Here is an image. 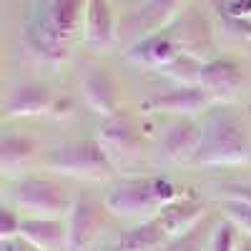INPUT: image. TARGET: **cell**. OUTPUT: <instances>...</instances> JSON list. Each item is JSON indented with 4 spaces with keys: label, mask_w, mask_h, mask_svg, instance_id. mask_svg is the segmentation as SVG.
Here are the masks:
<instances>
[{
    "label": "cell",
    "mask_w": 251,
    "mask_h": 251,
    "mask_svg": "<svg viewBox=\"0 0 251 251\" xmlns=\"http://www.w3.org/2000/svg\"><path fill=\"white\" fill-rule=\"evenodd\" d=\"M203 128L194 118H176L161 141V158L166 163H183L194 161L201 146Z\"/></svg>",
    "instance_id": "7c38bea8"
},
{
    "label": "cell",
    "mask_w": 251,
    "mask_h": 251,
    "mask_svg": "<svg viewBox=\"0 0 251 251\" xmlns=\"http://www.w3.org/2000/svg\"><path fill=\"white\" fill-rule=\"evenodd\" d=\"M211 96L201 86H176L174 91L158 93L143 100V111L149 113H176L178 118H191L211 106Z\"/></svg>",
    "instance_id": "30bf717a"
},
{
    "label": "cell",
    "mask_w": 251,
    "mask_h": 251,
    "mask_svg": "<svg viewBox=\"0 0 251 251\" xmlns=\"http://www.w3.org/2000/svg\"><path fill=\"white\" fill-rule=\"evenodd\" d=\"M0 111H3V108H0Z\"/></svg>",
    "instance_id": "f546056e"
},
{
    "label": "cell",
    "mask_w": 251,
    "mask_h": 251,
    "mask_svg": "<svg viewBox=\"0 0 251 251\" xmlns=\"http://www.w3.org/2000/svg\"><path fill=\"white\" fill-rule=\"evenodd\" d=\"M214 226H216L214 219L206 216V219L199 221L194 228H188L186 234L174 236L163 251H208V241H211Z\"/></svg>",
    "instance_id": "44dd1931"
},
{
    "label": "cell",
    "mask_w": 251,
    "mask_h": 251,
    "mask_svg": "<svg viewBox=\"0 0 251 251\" xmlns=\"http://www.w3.org/2000/svg\"><path fill=\"white\" fill-rule=\"evenodd\" d=\"M224 211H226L228 221H231L244 236H251V201L228 196L226 203H224Z\"/></svg>",
    "instance_id": "603a6c76"
},
{
    "label": "cell",
    "mask_w": 251,
    "mask_h": 251,
    "mask_svg": "<svg viewBox=\"0 0 251 251\" xmlns=\"http://www.w3.org/2000/svg\"><path fill=\"white\" fill-rule=\"evenodd\" d=\"M183 10L186 0H146L136 15V30H141L143 35L158 33L169 28Z\"/></svg>",
    "instance_id": "ffe728a7"
},
{
    "label": "cell",
    "mask_w": 251,
    "mask_h": 251,
    "mask_svg": "<svg viewBox=\"0 0 251 251\" xmlns=\"http://www.w3.org/2000/svg\"><path fill=\"white\" fill-rule=\"evenodd\" d=\"M226 191H228V196H234V199L251 201V186L249 183H231V186H226Z\"/></svg>",
    "instance_id": "4316f807"
},
{
    "label": "cell",
    "mask_w": 251,
    "mask_h": 251,
    "mask_svg": "<svg viewBox=\"0 0 251 251\" xmlns=\"http://www.w3.org/2000/svg\"><path fill=\"white\" fill-rule=\"evenodd\" d=\"M0 251H40V249H35L33 244H28L23 236H13V239L0 241Z\"/></svg>",
    "instance_id": "484cf974"
},
{
    "label": "cell",
    "mask_w": 251,
    "mask_h": 251,
    "mask_svg": "<svg viewBox=\"0 0 251 251\" xmlns=\"http://www.w3.org/2000/svg\"><path fill=\"white\" fill-rule=\"evenodd\" d=\"M166 30L171 33L178 53L194 55L199 60L214 58L211 55L214 53V30H211V23L199 10L186 8Z\"/></svg>",
    "instance_id": "ba28073f"
},
{
    "label": "cell",
    "mask_w": 251,
    "mask_h": 251,
    "mask_svg": "<svg viewBox=\"0 0 251 251\" xmlns=\"http://www.w3.org/2000/svg\"><path fill=\"white\" fill-rule=\"evenodd\" d=\"M0 194H3V176H0Z\"/></svg>",
    "instance_id": "f1b7e54d"
},
{
    "label": "cell",
    "mask_w": 251,
    "mask_h": 251,
    "mask_svg": "<svg viewBox=\"0 0 251 251\" xmlns=\"http://www.w3.org/2000/svg\"><path fill=\"white\" fill-rule=\"evenodd\" d=\"M169 241L171 236L166 226L158 221V216H151L118 239V251H163Z\"/></svg>",
    "instance_id": "d6986e66"
},
{
    "label": "cell",
    "mask_w": 251,
    "mask_h": 251,
    "mask_svg": "<svg viewBox=\"0 0 251 251\" xmlns=\"http://www.w3.org/2000/svg\"><path fill=\"white\" fill-rule=\"evenodd\" d=\"M83 98L91 106V111H96L103 118H111L121 113V88L116 78L103 71V68H93L86 78H83Z\"/></svg>",
    "instance_id": "4fadbf2b"
},
{
    "label": "cell",
    "mask_w": 251,
    "mask_h": 251,
    "mask_svg": "<svg viewBox=\"0 0 251 251\" xmlns=\"http://www.w3.org/2000/svg\"><path fill=\"white\" fill-rule=\"evenodd\" d=\"M236 251H251V236H244L241 244L236 246Z\"/></svg>",
    "instance_id": "83f0119b"
},
{
    "label": "cell",
    "mask_w": 251,
    "mask_h": 251,
    "mask_svg": "<svg viewBox=\"0 0 251 251\" xmlns=\"http://www.w3.org/2000/svg\"><path fill=\"white\" fill-rule=\"evenodd\" d=\"M251 158V138L244 118L234 108H221L208 116L201 146L196 153L199 166H239Z\"/></svg>",
    "instance_id": "7a4b0ae2"
},
{
    "label": "cell",
    "mask_w": 251,
    "mask_h": 251,
    "mask_svg": "<svg viewBox=\"0 0 251 251\" xmlns=\"http://www.w3.org/2000/svg\"><path fill=\"white\" fill-rule=\"evenodd\" d=\"M236 231L239 228L231 224V221H219L214 226V234H211V241H208V251H236L239 241H236Z\"/></svg>",
    "instance_id": "cb8c5ba5"
},
{
    "label": "cell",
    "mask_w": 251,
    "mask_h": 251,
    "mask_svg": "<svg viewBox=\"0 0 251 251\" xmlns=\"http://www.w3.org/2000/svg\"><path fill=\"white\" fill-rule=\"evenodd\" d=\"M201 66H203V60H199L194 55H186V53H178L169 66L161 68V73L166 78H171L176 86H199Z\"/></svg>",
    "instance_id": "7402d4cb"
},
{
    "label": "cell",
    "mask_w": 251,
    "mask_h": 251,
    "mask_svg": "<svg viewBox=\"0 0 251 251\" xmlns=\"http://www.w3.org/2000/svg\"><path fill=\"white\" fill-rule=\"evenodd\" d=\"M20 221H23V219H20L13 208L0 206V241L20 236Z\"/></svg>",
    "instance_id": "d4e9b609"
},
{
    "label": "cell",
    "mask_w": 251,
    "mask_h": 251,
    "mask_svg": "<svg viewBox=\"0 0 251 251\" xmlns=\"http://www.w3.org/2000/svg\"><path fill=\"white\" fill-rule=\"evenodd\" d=\"M181 188L166 176H138L116 183L108 196L103 199L106 208L113 216H146L158 214L161 208L178 199Z\"/></svg>",
    "instance_id": "3957f363"
},
{
    "label": "cell",
    "mask_w": 251,
    "mask_h": 251,
    "mask_svg": "<svg viewBox=\"0 0 251 251\" xmlns=\"http://www.w3.org/2000/svg\"><path fill=\"white\" fill-rule=\"evenodd\" d=\"M15 203L28 216L40 219H66L71 211V199L58 181L43 176H28L15 188Z\"/></svg>",
    "instance_id": "5b68a950"
},
{
    "label": "cell",
    "mask_w": 251,
    "mask_h": 251,
    "mask_svg": "<svg viewBox=\"0 0 251 251\" xmlns=\"http://www.w3.org/2000/svg\"><path fill=\"white\" fill-rule=\"evenodd\" d=\"M40 156V141L28 133L0 136V171L18 174Z\"/></svg>",
    "instance_id": "ac0fdd59"
},
{
    "label": "cell",
    "mask_w": 251,
    "mask_h": 251,
    "mask_svg": "<svg viewBox=\"0 0 251 251\" xmlns=\"http://www.w3.org/2000/svg\"><path fill=\"white\" fill-rule=\"evenodd\" d=\"M88 0H33L23 25L28 53L46 66H60L73 53V43L83 35V15Z\"/></svg>",
    "instance_id": "6da1fadb"
},
{
    "label": "cell",
    "mask_w": 251,
    "mask_h": 251,
    "mask_svg": "<svg viewBox=\"0 0 251 251\" xmlns=\"http://www.w3.org/2000/svg\"><path fill=\"white\" fill-rule=\"evenodd\" d=\"M158 221L166 226L169 236H181L186 234L188 228H194L199 221H203L208 214H206V203L203 199H199L196 194H181L178 199L169 201L161 211L156 214Z\"/></svg>",
    "instance_id": "5bb4252c"
},
{
    "label": "cell",
    "mask_w": 251,
    "mask_h": 251,
    "mask_svg": "<svg viewBox=\"0 0 251 251\" xmlns=\"http://www.w3.org/2000/svg\"><path fill=\"white\" fill-rule=\"evenodd\" d=\"M199 86L211 96V100H216V103H231L239 96L241 86H244V68L239 66L234 58L214 55V58L203 60Z\"/></svg>",
    "instance_id": "9c48e42d"
},
{
    "label": "cell",
    "mask_w": 251,
    "mask_h": 251,
    "mask_svg": "<svg viewBox=\"0 0 251 251\" xmlns=\"http://www.w3.org/2000/svg\"><path fill=\"white\" fill-rule=\"evenodd\" d=\"M83 38L96 50H106L116 38V20L108 0H88L83 15Z\"/></svg>",
    "instance_id": "2e32d148"
},
{
    "label": "cell",
    "mask_w": 251,
    "mask_h": 251,
    "mask_svg": "<svg viewBox=\"0 0 251 251\" xmlns=\"http://www.w3.org/2000/svg\"><path fill=\"white\" fill-rule=\"evenodd\" d=\"M106 203L96 201L93 196L80 194L73 203L66 219L68 228V251H86L100 234L103 224H106Z\"/></svg>",
    "instance_id": "52a82bcc"
},
{
    "label": "cell",
    "mask_w": 251,
    "mask_h": 251,
    "mask_svg": "<svg viewBox=\"0 0 251 251\" xmlns=\"http://www.w3.org/2000/svg\"><path fill=\"white\" fill-rule=\"evenodd\" d=\"M20 236L40 251H68V228L63 219L25 216L20 221Z\"/></svg>",
    "instance_id": "9a60e30c"
},
{
    "label": "cell",
    "mask_w": 251,
    "mask_h": 251,
    "mask_svg": "<svg viewBox=\"0 0 251 251\" xmlns=\"http://www.w3.org/2000/svg\"><path fill=\"white\" fill-rule=\"evenodd\" d=\"M55 106V93L46 86V83H20L10 91V96L3 103V113L8 118H35L53 113Z\"/></svg>",
    "instance_id": "8fae6325"
},
{
    "label": "cell",
    "mask_w": 251,
    "mask_h": 251,
    "mask_svg": "<svg viewBox=\"0 0 251 251\" xmlns=\"http://www.w3.org/2000/svg\"><path fill=\"white\" fill-rule=\"evenodd\" d=\"M176 55H178V48H176L171 33L166 28L158 30V33H151V35H143L128 50V58L133 63H141V66H149V68H156V71L169 66Z\"/></svg>",
    "instance_id": "e0dca14e"
},
{
    "label": "cell",
    "mask_w": 251,
    "mask_h": 251,
    "mask_svg": "<svg viewBox=\"0 0 251 251\" xmlns=\"http://www.w3.org/2000/svg\"><path fill=\"white\" fill-rule=\"evenodd\" d=\"M46 166L55 174L80 181H106L113 176V163L98 141H68L46 151Z\"/></svg>",
    "instance_id": "277c9868"
},
{
    "label": "cell",
    "mask_w": 251,
    "mask_h": 251,
    "mask_svg": "<svg viewBox=\"0 0 251 251\" xmlns=\"http://www.w3.org/2000/svg\"><path fill=\"white\" fill-rule=\"evenodd\" d=\"M98 143L103 146L106 156L111 158L113 169L133 166L143 156V136L138 133L136 126L128 118H123L121 113L103 121L100 133H98Z\"/></svg>",
    "instance_id": "8992f818"
}]
</instances>
